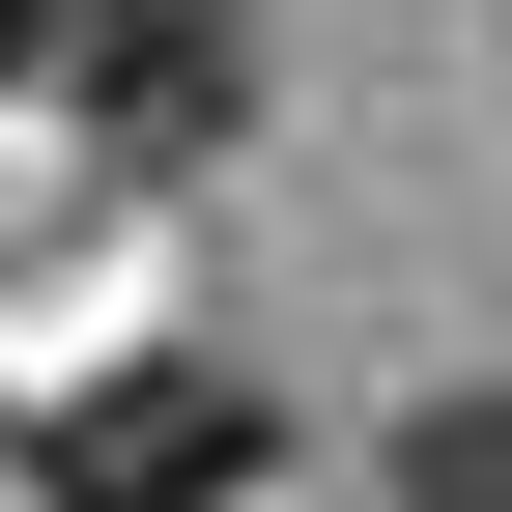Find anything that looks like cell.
I'll use <instances>...</instances> for the list:
<instances>
[{
	"mask_svg": "<svg viewBox=\"0 0 512 512\" xmlns=\"http://www.w3.org/2000/svg\"><path fill=\"white\" fill-rule=\"evenodd\" d=\"M399 512H512V399H427L399 427Z\"/></svg>",
	"mask_w": 512,
	"mask_h": 512,
	"instance_id": "3957f363",
	"label": "cell"
},
{
	"mask_svg": "<svg viewBox=\"0 0 512 512\" xmlns=\"http://www.w3.org/2000/svg\"><path fill=\"white\" fill-rule=\"evenodd\" d=\"M29 57H57V0H0V86H29Z\"/></svg>",
	"mask_w": 512,
	"mask_h": 512,
	"instance_id": "277c9868",
	"label": "cell"
},
{
	"mask_svg": "<svg viewBox=\"0 0 512 512\" xmlns=\"http://www.w3.org/2000/svg\"><path fill=\"white\" fill-rule=\"evenodd\" d=\"M57 86L114 143H228V0H57Z\"/></svg>",
	"mask_w": 512,
	"mask_h": 512,
	"instance_id": "7a4b0ae2",
	"label": "cell"
},
{
	"mask_svg": "<svg viewBox=\"0 0 512 512\" xmlns=\"http://www.w3.org/2000/svg\"><path fill=\"white\" fill-rule=\"evenodd\" d=\"M256 456H285V399H256V370H114L29 484H57V512H228Z\"/></svg>",
	"mask_w": 512,
	"mask_h": 512,
	"instance_id": "6da1fadb",
	"label": "cell"
}]
</instances>
